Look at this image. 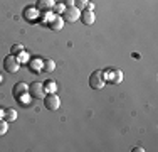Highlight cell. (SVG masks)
<instances>
[{
    "instance_id": "1",
    "label": "cell",
    "mask_w": 158,
    "mask_h": 152,
    "mask_svg": "<svg viewBox=\"0 0 158 152\" xmlns=\"http://www.w3.org/2000/svg\"><path fill=\"white\" fill-rule=\"evenodd\" d=\"M103 78L104 81L111 83V85H118V83L123 81V71L118 69V68H106V69L103 71Z\"/></svg>"
},
{
    "instance_id": "2",
    "label": "cell",
    "mask_w": 158,
    "mask_h": 152,
    "mask_svg": "<svg viewBox=\"0 0 158 152\" xmlns=\"http://www.w3.org/2000/svg\"><path fill=\"white\" fill-rule=\"evenodd\" d=\"M104 85H106V81H104V78H103V71L101 69L93 71L91 76H89V86H91L93 90H101Z\"/></svg>"
},
{
    "instance_id": "3",
    "label": "cell",
    "mask_w": 158,
    "mask_h": 152,
    "mask_svg": "<svg viewBox=\"0 0 158 152\" xmlns=\"http://www.w3.org/2000/svg\"><path fill=\"white\" fill-rule=\"evenodd\" d=\"M44 106H46L47 110H51V112H56V110L61 106V98L56 93H47L46 96H44Z\"/></svg>"
},
{
    "instance_id": "4",
    "label": "cell",
    "mask_w": 158,
    "mask_h": 152,
    "mask_svg": "<svg viewBox=\"0 0 158 152\" xmlns=\"http://www.w3.org/2000/svg\"><path fill=\"white\" fill-rule=\"evenodd\" d=\"M3 68H5L7 73H12L14 74V73H17V71H19L20 63H19V59L14 54H10V56H7V58L3 59Z\"/></svg>"
},
{
    "instance_id": "5",
    "label": "cell",
    "mask_w": 158,
    "mask_h": 152,
    "mask_svg": "<svg viewBox=\"0 0 158 152\" xmlns=\"http://www.w3.org/2000/svg\"><path fill=\"white\" fill-rule=\"evenodd\" d=\"M29 95H31L32 98H37V100H40V98L46 96V90H44V85L39 81H34L29 85Z\"/></svg>"
},
{
    "instance_id": "6",
    "label": "cell",
    "mask_w": 158,
    "mask_h": 152,
    "mask_svg": "<svg viewBox=\"0 0 158 152\" xmlns=\"http://www.w3.org/2000/svg\"><path fill=\"white\" fill-rule=\"evenodd\" d=\"M79 17H81V10L77 9V7H66V10L62 12V19L64 22H76L79 20Z\"/></svg>"
},
{
    "instance_id": "7",
    "label": "cell",
    "mask_w": 158,
    "mask_h": 152,
    "mask_svg": "<svg viewBox=\"0 0 158 152\" xmlns=\"http://www.w3.org/2000/svg\"><path fill=\"white\" fill-rule=\"evenodd\" d=\"M25 93H29V86H27V83H24V81H19L14 85V88H12V95L15 98H20L22 95H25Z\"/></svg>"
},
{
    "instance_id": "8",
    "label": "cell",
    "mask_w": 158,
    "mask_h": 152,
    "mask_svg": "<svg viewBox=\"0 0 158 152\" xmlns=\"http://www.w3.org/2000/svg\"><path fill=\"white\" fill-rule=\"evenodd\" d=\"M82 20V24L84 25H93L96 20V15L93 10H81V17H79Z\"/></svg>"
},
{
    "instance_id": "9",
    "label": "cell",
    "mask_w": 158,
    "mask_h": 152,
    "mask_svg": "<svg viewBox=\"0 0 158 152\" xmlns=\"http://www.w3.org/2000/svg\"><path fill=\"white\" fill-rule=\"evenodd\" d=\"M64 25V19L59 17V15H54V17L51 19V22H49V27L52 30H61Z\"/></svg>"
},
{
    "instance_id": "10",
    "label": "cell",
    "mask_w": 158,
    "mask_h": 152,
    "mask_svg": "<svg viewBox=\"0 0 158 152\" xmlns=\"http://www.w3.org/2000/svg\"><path fill=\"white\" fill-rule=\"evenodd\" d=\"M54 3H56L54 0H37V9L47 12V10L54 9Z\"/></svg>"
},
{
    "instance_id": "11",
    "label": "cell",
    "mask_w": 158,
    "mask_h": 152,
    "mask_svg": "<svg viewBox=\"0 0 158 152\" xmlns=\"http://www.w3.org/2000/svg\"><path fill=\"white\" fill-rule=\"evenodd\" d=\"M29 66H31V71H34V73H40V71H44V61L39 59V58H35V59L31 61Z\"/></svg>"
},
{
    "instance_id": "12",
    "label": "cell",
    "mask_w": 158,
    "mask_h": 152,
    "mask_svg": "<svg viewBox=\"0 0 158 152\" xmlns=\"http://www.w3.org/2000/svg\"><path fill=\"white\" fill-rule=\"evenodd\" d=\"M44 90H46V93H56L57 85H56V81H52V79H47V81L44 83Z\"/></svg>"
},
{
    "instance_id": "13",
    "label": "cell",
    "mask_w": 158,
    "mask_h": 152,
    "mask_svg": "<svg viewBox=\"0 0 158 152\" xmlns=\"http://www.w3.org/2000/svg\"><path fill=\"white\" fill-rule=\"evenodd\" d=\"M3 118L7 122H14L17 118V112L14 108H5V115H3Z\"/></svg>"
},
{
    "instance_id": "14",
    "label": "cell",
    "mask_w": 158,
    "mask_h": 152,
    "mask_svg": "<svg viewBox=\"0 0 158 152\" xmlns=\"http://www.w3.org/2000/svg\"><path fill=\"white\" fill-rule=\"evenodd\" d=\"M56 69V63L52 59H46L44 61V71L46 73H51V71H54Z\"/></svg>"
},
{
    "instance_id": "15",
    "label": "cell",
    "mask_w": 158,
    "mask_h": 152,
    "mask_svg": "<svg viewBox=\"0 0 158 152\" xmlns=\"http://www.w3.org/2000/svg\"><path fill=\"white\" fill-rule=\"evenodd\" d=\"M7 132H9V122L5 118H0V137L5 135Z\"/></svg>"
},
{
    "instance_id": "16",
    "label": "cell",
    "mask_w": 158,
    "mask_h": 152,
    "mask_svg": "<svg viewBox=\"0 0 158 152\" xmlns=\"http://www.w3.org/2000/svg\"><path fill=\"white\" fill-rule=\"evenodd\" d=\"M15 58L19 59V63H27V61H29V54H27L25 51H20V52L15 56Z\"/></svg>"
},
{
    "instance_id": "17",
    "label": "cell",
    "mask_w": 158,
    "mask_h": 152,
    "mask_svg": "<svg viewBox=\"0 0 158 152\" xmlns=\"http://www.w3.org/2000/svg\"><path fill=\"white\" fill-rule=\"evenodd\" d=\"M89 0H74V7H77L79 10H82L86 5H88Z\"/></svg>"
},
{
    "instance_id": "18",
    "label": "cell",
    "mask_w": 158,
    "mask_h": 152,
    "mask_svg": "<svg viewBox=\"0 0 158 152\" xmlns=\"http://www.w3.org/2000/svg\"><path fill=\"white\" fill-rule=\"evenodd\" d=\"M20 51H24V47H22L20 44H14V46H12V49H10V52H12L14 56H17Z\"/></svg>"
},
{
    "instance_id": "19",
    "label": "cell",
    "mask_w": 158,
    "mask_h": 152,
    "mask_svg": "<svg viewBox=\"0 0 158 152\" xmlns=\"http://www.w3.org/2000/svg\"><path fill=\"white\" fill-rule=\"evenodd\" d=\"M54 9H56V14H62L66 10V5L64 3H54Z\"/></svg>"
},
{
    "instance_id": "20",
    "label": "cell",
    "mask_w": 158,
    "mask_h": 152,
    "mask_svg": "<svg viewBox=\"0 0 158 152\" xmlns=\"http://www.w3.org/2000/svg\"><path fill=\"white\" fill-rule=\"evenodd\" d=\"M17 100L20 101V103H27V105H29V101H31V95L25 93V95H22L20 98H17Z\"/></svg>"
},
{
    "instance_id": "21",
    "label": "cell",
    "mask_w": 158,
    "mask_h": 152,
    "mask_svg": "<svg viewBox=\"0 0 158 152\" xmlns=\"http://www.w3.org/2000/svg\"><path fill=\"white\" fill-rule=\"evenodd\" d=\"M34 12H35V10H34V9H25L24 10V14H25V19H34Z\"/></svg>"
},
{
    "instance_id": "22",
    "label": "cell",
    "mask_w": 158,
    "mask_h": 152,
    "mask_svg": "<svg viewBox=\"0 0 158 152\" xmlns=\"http://www.w3.org/2000/svg\"><path fill=\"white\" fill-rule=\"evenodd\" d=\"M64 5H66V7H73L74 5V0H64Z\"/></svg>"
},
{
    "instance_id": "23",
    "label": "cell",
    "mask_w": 158,
    "mask_h": 152,
    "mask_svg": "<svg viewBox=\"0 0 158 152\" xmlns=\"http://www.w3.org/2000/svg\"><path fill=\"white\" fill-rule=\"evenodd\" d=\"M86 9H88V10H93V12H94V3H93V2H88Z\"/></svg>"
},
{
    "instance_id": "24",
    "label": "cell",
    "mask_w": 158,
    "mask_h": 152,
    "mask_svg": "<svg viewBox=\"0 0 158 152\" xmlns=\"http://www.w3.org/2000/svg\"><path fill=\"white\" fill-rule=\"evenodd\" d=\"M3 115H5V108H2V106H0V118H3Z\"/></svg>"
},
{
    "instance_id": "25",
    "label": "cell",
    "mask_w": 158,
    "mask_h": 152,
    "mask_svg": "<svg viewBox=\"0 0 158 152\" xmlns=\"http://www.w3.org/2000/svg\"><path fill=\"white\" fill-rule=\"evenodd\" d=\"M143 150H145L143 147H135V149H133V152H143Z\"/></svg>"
},
{
    "instance_id": "26",
    "label": "cell",
    "mask_w": 158,
    "mask_h": 152,
    "mask_svg": "<svg viewBox=\"0 0 158 152\" xmlns=\"http://www.w3.org/2000/svg\"><path fill=\"white\" fill-rule=\"evenodd\" d=\"M0 83H3V78H2V74H0Z\"/></svg>"
}]
</instances>
